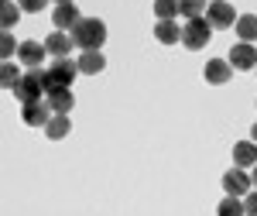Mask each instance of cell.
Masks as SVG:
<instances>
[{"label": "cell", "mask_w": 257, "mask_h": 216, "mask_svg": "<svg viewBox=\"0 0 257 216\" xmlns=\"http://www.w3.org/2000/svg\"><path fill=\"white\" fill-rule=\"evenodd\" d=\"M45 48H48V55L52 59H69L72 55V48H79L72 35H65V31H52L48 38H45Z\"/></svg>", "instance_id": "ba28073f"}, {"label": "cell", "mask_w": 257, "mask_h": 216, "mask_svg": "<svg viewBox=\"0 0 257 216\" xmlns=\"http://www.w3.org/2000/svg\"><path fill=\"white\" fill-rule=\"evenodd\" d=\"M206 21H209L213 28H230V24H237V11H233V4H226V0H213V4L206 7Z\"/></svg>", "instance_id": "8992f818"}, {"label": "cell", "mask_w": 257, "mask_h": 216, "mask_svg": "<svg viewBox=\"0 0 257 216\" xmlns=\"http://www.w3.org/2000/svg\"><path fill=\"white\" fill-rule=\"evenodd\" d=\"M45 76H48V89H69L76 82V76H79V62L76 59H55L45 69Z\"/></svg>", "instance_id": "277c9868"}, {"label": "cell", "mask_w": 257, "mask_h": 216, "mask_svg": "<svg viewBox=\"0 0 257 216\" xmlns=\"http://www.w3.org/2000/svg\"><path fill=\"white\" fill-rule=\"evenodd\" d=\"M230 72H233V65L226 59H209L206 69H202V76H206L209 86H226V82H230Z\"/></svg>", "instance_id": "7c38bea8"}, {"label": "cell", "mask_w": 257, "mask_h": 216, "mask_svg": "<svg viewBox=\"0 0 257 216\" xmlns=\"http://www.w3.org/2000/svg\"><path fill=\"white\" fill-rule=\"evenodd\" d=\"M21 82V72H18V65H11V59L4 62V69H0V86L4 89H14Z\"/></svg>", "instance_id": "ffe728a7"}, {"label": "cell", "mask_w": 257, "mask_h": 216, "mask_svg": "<svg viewBox=\"0 0 257 216\" xmlns=\"http://www.w3.org/2000/svg\"><path fill=\"white\" fill-rule=\"evenodd\" d=\"M11 93H14L21 103H35V99H41L45 93H48V76H45V69H28Z\"/></svg>", "instance_id": "6da1fadb"}, {"label": "cell", "mask_w": 257, "mask_h": 216, "mask_svg": "<svg viewBox=\"0 0 257 216\" xmlns=\"http://www.w3.org/2000/svg\"><path fill=\"white\" fill-rule=\"evenodd\" d=\"M155 14L161 18H175V14H182V7H178V0H155Z\"/></svg>", "instance_id": "603a6c76"}, {"label": "cell", "mask_w": 257, "mask_h": 216, "mask_svg": "<svg viewBox=\"0 0 257 216\" xmlns=\"http://www.w3.org/2000/svg\"><path fill=\"white\" fill-rule=\"evenodd\" d=\"M52 4H72V0H52Z\"/></svg>", "instance_id": "f1b7e54d"}, {"label": "cell", "mask_w": 257, "mask_h": 216, "mask_svg": "<svg viewBox=\"0 0 257 216\" xmlns=\"http://www.w3.org/2000/svg\"><path fill=\"white\" fill-rule=\"evenodd\" d=\"M45 103H48L55 114H69V110L76 106V96H72L69 89H48V93H45Z\"/></svg>", "instance_id": "2e32d148"}, {"label": "cell", "mask_w": 257, "mask_h": 216, "mask_svg": "<svg viewBox=\"0 0 257 216\" xmlns=\"http://www.w3.org/2000/svg\"><path fill=\"white\" fill-rule=\"evenodd\" d=\"M226 62H230L233 69H240V72H247V69H257V48L250 45V41H240V45H233V48H230Z\"/></svg>", "instance_id": "5b68a950"}, {"label": "cell", "mask_w": 257, "mask_h": 216, "mask_svg": "<svg viewBox=\"0 0 257 216\" xmlns=\"http://www.w3.org/2000/svg\"><path fill=\"white\" fill-rule=\"evenodd\" d=\"M79 21H82V14H79V7H76V4H55V14H52L55 31H72Z\"/></svg>", "instance_id": "9c48e42d"}, {"label": "cell", "mask_w": 257, "mask_h": 216, "mask_svg": "<svg viewBox=\"0 0 257 216\" xmlns=\"http://www.w3.org/2000/svg\"><path fill=\"white\" fill-rule=\"evenodd\" d=\"M18 21H21V4H11V0H4V11H0V28H4V31H11Z\"/></svg>", "instance_id": "d6986e66"}, {"label": "cell", "mask_w": 257, "mask_h": 216, "mask_svg": "<svg viewBox=\"0 0 257 216\" xmlns=\"http://www.w3.org/2000/svg\"><path fill=\"white\" fill-rule=\"evenodd\" d=\"M240 41H257V14H237V24H233Z\"/></svg>", "instance_id": "ac0fdd59"}, {"label": "cell", "mask_w": 257, "mask_h": 216, "mask_svg": "<svg viewBox=\"0 0 257 216\" xmlns=\"http://www.w3.org/2000/svg\"><path fill=\"white\" fill-rule=\"evenodd\" d=\"M76 62H79V72H86V76H96V72H103V69H106V59H103V52H99V48L82 52Z\"/></svg>", "instance_id": "9a60e30c"}, {"label": "cell", "mask_w": 257, "mask_h": 216, "mask_svg": "<svg viewBox=\"0 0 257 216\" xmlns=\"http://www.w3.org/2000/svg\"><path fill=\"white\" fill-rule=\"evenodd\" d=\"M18 48H21V45L11 38V31H4V38H0V55H4V62L11 59V55H18Z\"/></svg>", "instance_id": "cb8c5ba5"}, {"label": "cell", "mask_w": 257, "mask_h": 216, "mask_svg": "<svg viewBox=\"0 0 257 216\" xmlns=\"http://www.w3.org/2000/svg\"><path fill=\"white\" fill-rule=\"evenodd\" d=\"M250 185H254V182H250V175H247L240 165H237V168H230V172L223 175V189H226L230 196H247Z\"/></svg>", "instance_id": "30bf717a"}, {"label": "cell", "mask_w": 257, "mask_h": 216, "mask_svg": "<svg viewBox=\"0 0 257 216\" xmlns=\"http://www.w3.org/2000/svg\"><path fill=\"white\" fill-rule=\"evenodd\" d=\"M178 7H182L185 21L189 18H202V11L209 7V0H178Z\"/></svg>", "instance_id": "44dd1931"}, {"label": "cell", "mask_w": 257, "mask_h": 216, "mask_svg": "<svg viewBox=\"0 0 257 216\" xmlns=\"http://www.w3.org/2000/svg\"><path fill=\"white\" fill-rule=\"evenodd\" d=\"M250 141H257V124H254V127H250Z\"/></svg>", "instance_id": "4316f807"}, {"label": "cell", "mask_w": 257, "mask_h": 216, "mask_svg": "<svg viewBox=\"0 0 257 216\" xmlns=\"http://www.w3.org/2000/svg\"><path fill=\"white\" fill-rule=\"evenodd\" d=\"M250 182H254V185H257V165H254V172H250Z\"/></svg>", "instance_id": "83f0119b"}, {"label": "cell", "mask_w": 257, "mask_h": 216, "mask_svg": "<svg viewBox=\"0 0 257 216\" xmlns=\"http://www.w3.org/2000/svg\"><path fill=\"white\" fill-rule=\"evenodd\" d=\"M233 165L254 168L257 165V141H240V144H233Z\"/></svg>", "instance_id": "5bb4252c"}, {"label": "cell", "mask_w": 257, "mask_h": 216, "mask_svg": "<svg viewBox=\"0 0 257 216\" xmlns=\"http://www.w3.org/2000/svg\"><path fill=\"white\" fill-rule=\"evenodd\" d=\"M243 213V202H240V196H230L226 192V199L219 202V216H240Z\"/></svg>", "instance_id": "7402d4cb"}, {"label": "cell", "mask_w": 257, "mask_h": 216, "mask_svg": "<svg viewBox=\"0 0 257 216\" xmlns=\"http://www.w3.org/2000/svg\"><path fill=\"white\" fill-rule=\"evenodd\" d=\"M48 55V48H45V41H21L18 48V59L28 65V69H41V62Z\"/></svg>", "instance_id": "8fae6325"}, {"label": "cell", "mask_w": 257, "mask_h": 216, "mask_svg": "<svg viewBox=\"0 0 257 216\" xmlns=\"http://www.w3.org/2000/svg\"><path fill=\"white\" fill-rule=\"evenodd\" d=\"M21 4V11H28V14H38L41 7H45V4H48V0H18Z\"/></svg>", "instance_id": "d4e9b609"}, {"label": "cell", "mask_w": 257, "mask_h": 216, "mask_svg": "<svg viewBox=\"0 0 257 216\" xmlns=\"http://www.w3.org/2000/svg\"><path fill=\"white\" fill-rule=\"evenodd\" d=\"M213 38V24L206 18H189L182 24V45L189 48V52H199V48H206Z\"/></svg>", "instance_id": "3957f363"}, {"label": "cell", "mask_w": 257, "mask_h": 216, "mask_svg": "<svg viewBox=\"0 0 257 216\" xmlns=\"http://www.w3.org/2000/svg\"><path fill=\"white\" fill-rule=\"evenodd\" d=\"M243 213L257 216V192H254V196H250V192H247V196H243Z\"/></svg>", "instance_id": "484cf974"}, {"label": "cell", "mask_w": 257, "mask_h": 216, "mask_svg": "<svg viewBox=\"0 0 257 216\" xmlns=\"http://www.w3.org/2000/svg\"><path fill=\"white\" fill-rule=\"evenodd\" d=\"M69 131H72V120H69V114H55V117L45 124V134H48V141L69 138Z\"/></svg>", "instance_id": "e0dca14e"}, {"label": "cell", "mask_w": 257, "mask_h": 216, "mask_svg": "<svg viewBox=\"0 0 257 216\" xmlns=\"http://www.w3.org/2000/svg\"><path fill=\"white\" fill-rule=\"evenodd\" d=\"M24 110H21V117H24V124L28 127H45L48 120L55 117V110L48 106V103H41V99H35V103H21Z\"/></svg>", "instance_id": "52a82bcc"}, {"label": "cell", "mask_w": 257, "mask_h": 216, "mask_svg": "<svg viewBox=\"0 0 257 216\" xmlns=\"http://www.w3.org/2000/svg\"><path fill=\"white\" fill-rule=\"evenodd\" d=\"M72 38L79 45L82 52H89V48H103V41H106V24L99 18H82L76 28H72Z\"/></svg>", "instance_id": "7a4b0ae2"}, {"label": "cell", "mask_w": 257, "mask_h": 216, "mask_svg": "<svg viewBox=\"0 0 257 216\" xmlns=\"http://www.w3.org/2000/svg\"><path fill=\"white\" fill-rule=\"evenodd\" d=\"M155 38L161 45H175V41H182V24H175V18H161L155 24Z\"/></svg>", "instance_id": "4fadbf2b"}]
</instances>
